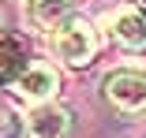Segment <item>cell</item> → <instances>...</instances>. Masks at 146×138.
Here are the masks:
<instances>
[{
	"mask_svg": "<svg viewBox=\"0 0 146 138\" xmlns=\"http://www.w3.org/2000/svg\"><path fill=\"white\" fill-rule=\"evenodd\" d=\"M49 30H52V52L64 64L82 67V64H90L98 56L101 37H98V26L86 19V15H75L71 11V15H64L56 26H49Z\"/></svg>",
	"mask_w": 146,
	"mask_h": 138,
	"instance_id": "obj_1",
	"label": "cell"
},
{
	"mask_svg": "<svg viewBox=\"0 0 146 138\" xmlns=\"http://www.w3.org/2000/svg\"><path fill=\"white\" fill-rule=\"evenodd\" d=\"M105 101L120 112H146V71L120 67L105 78Z\"/></svg>",
	"mask_w": 146,
	"mask_h": 138,
	"instance_id": "obj_2",
	"label": "cell"
},
{
	"mask_svg": "<svg viewBox=\"0 0 146 138\" xmlns=\"http://www.w3.org/2000/svg\"><path fill=\"white\" fill-rule=\"evenodd\" d=\"M11 90H15V97L19 101H26V104H45V101H52V93L60 90V75H56V67L52 64H26L15 78H11Z\"/></svg>",
	"mask_w": 146,
	"mask_h": 138,
	"instance_id": "obj_3",
	"label": "cell"
},
{
	"mask_svg": "<svg viewBox=\"0 0 146 138\" xmlns=\"http://www.w3.org/2000/svg\"><path fill=\"white\" fill-rule=\"evenodd\" d=\"M75 120L64 104H30L26 116V138H71Z\"/></svg>",
	"mask_w": 146,
	"mask_h": 138,
	"instance_id": "obj_4",
	"label": "cell"
},
{
	"mask_svg": "<svg viewBox=\"0 0 146 138\" xmlns=\"http://www.w3.org/2000/svg\"><path fill=\"white\" fill-rule=\"evenodd\" d=\"M109 30L124 49H146V11L142 8H116L109 15Z\"/></svg>",
	"mask_w": 146,
	"mask_h": 138,
	"instance_id": "obj_5",
	"label": "cell"
},
{
	"mask_svg": "<svg viewBox=\"0 0 146 138\" xmlns=\"http://www.w3.org/2000/svg\"><path fill=\"white\" fill-rule=\"evenodd\" d=\"M26 67V45L11 30H0V82H11Z\"/></svg>",
	"mask_w": 146,
	"mask_h": 138,
	"instance_id": "obj_6",
	"label": "cell"
},
{
	"mask_svg": "<svg viewBox=\"0 0 146 138\" xmlns=\"http://www.w3.org/2000/svg\"><path fill=\"white\" fill-rule=\"evenodd\" d=\"M75 0H26V19H30L34 26H56L64 15H71Z\"/></svg>",
	"mask_w": 146,
	"mask_h": 138,
	"instance_id": "obj_7",
	"label": "cell"
},
{
	"mask_svg": "<svg viewBox=\"0 0 146 138\" xmlns=\"http://www.w3.org/2000/svg\"><path fill=\"white\" fill-rule=\"evenodd\" d=\"M139 4H142V11H146V0H139Z\"/></svg>",
	"mask_w": 146,
	"mask_h": 138,
	"instance_id": "obj_8",
	"label": "cell"
}]
</instances>
